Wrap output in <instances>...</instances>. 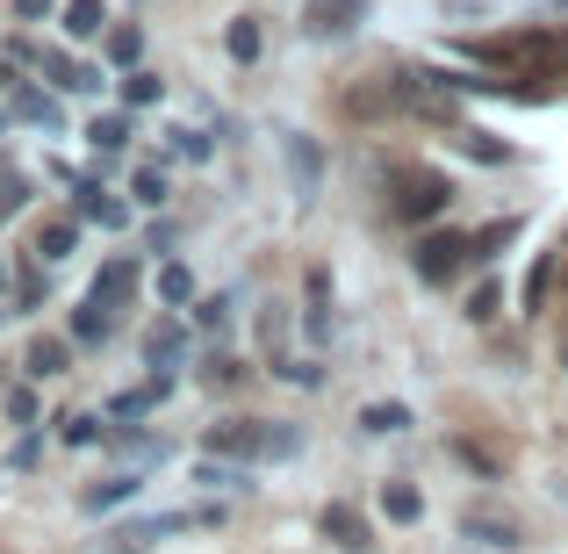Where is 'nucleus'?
<instances>
[{
    "label": "nucleus",
    "mask_w": 568,
    "mask_h": 554,
    "mask_svg": "<svg viewBox=\"0 0 568 554\" xmlns=\"http://www.w3.org/2000/svg\"><path fill=\"white\" fill-rule=\"evenodd\" d=\"M216 504H202V512H159V518H130V526H115L109 541H101V554H138L152 541H166V533H187V526H216Z\"/></svg>",
    "instance_id": "nucleus-1"
},
{
    "label": "nucleus",
    "mask_w": 568,
    "mask_h": 554,
    "mask_svg": "<svg viewBox=\"0 0 568 554\" xmlns=\"http://www.w3.org/2000/svg\"><path fill=\"white\" fill-rule=\"evenodd\" d=\"M446 202H454V181H446V173H396V216L403 223H432V216H446Z\"/></svg>",
    "instance_id": "nucleus-2"
},
{
    "label": "nucleus",
    "mask_w": 568,
    "mask_h": 554,
    "mask_svg": "<svg viewBox=\"0 0 568 554\" xmlns=\"http://www.w3.org/2000/svg\"><path fill=\"white\" fill-rule=\"evenodd\" d=\"M468 260H475V245H468L460 231H432V238H417V281H432V289H439V281H454Z\"/></svg>",
    "instance_id": "nucleus-3"
},
{
    "label": "nucleus",
    "mask_w": 568,
    "mask_h": 554,
    "mask_svg": "<svg viewBox=\"0 0 568 554\" xmlns=\"http://www.w3.org/2000/svg\"><path fill=\"white\" fill-rule=\"evenodd\" d=\"M361 14H367V0H310V8H303V29H310V37H353V29H361Z\"/></svg>",
    "instance_id": "nucleus-4"
},
{
    "label": "nucleus",
    "mask_w": 568,
    "mask_h": 554,
    "mask_svg": "<svg viewBox=\"0 0 568 554\" xmlns=\"http://www.w3.org/2000/svg\"><path fill=\"white\" fill-rule=\"evenodd\" d=\"M317 533H324L332 547H346V554H367V547H375V533H367V518L353 512V504H324Z\"/></svg>",
    "instance_id": "nucleus-5"
},
{
    "label": "nucleus",
    "mask_w": 568,
    "mask_h": 554,
    "mask_svg": "<svg viewBox=\"0 0 568 554\" xmlns=\"http://www.w3.org/2000/svg\"><path fill=\"white\" fill-rule=\"evenodd\" d=\"M130 295H138V260H109V266L94 274V303H101V310H123Z\"/></svg>",
    "instance_id": "nucleus-6"
},
{
    "label": "nucleus",
    "mask_w": 568,
    "mask_h": 554,
    "mask_svg": "<svg viewBox=\"0 0 568 554\" xmlns=\"http://www.w3.org/2000/svg\"><path fill=\"white\" fill-rule=\"evenodd\" d=\"M8 115H22V123H43V130H58V101H51V94H37V87H22V80L8 87Z\"/></svg>",
    "instance_id": "nucleus-7"
},
{
    "label": "nucleus",
    "mask_w": 568,
    "mask_h": 554,
    "mask_svg": "<svg viewBox=\"0 0 568 554\" xmlns=\"http://www.w3.org/2000/svg\"><path fill=\"white\" fill-rule=\"evenodd\" d=\"M22 367L37 374V382H51V374H65V367H72V346H65V339H29Z\"/></svg>",
    "instance_id": "nucleus-8"
},
{
    "label": "nucleus",
    "mask_w": 568,
    "mask_h": 554,
    "mask_svg": "<svg viewBox=\"0 0 568 554\" xmlns=\"http://www.w3.org/2000/svg\"><path fill=\"white\" fill-rule=\"evenodd\" d=\"M547 289H555V245H547L540 260L526 266V289H518V303H526V318H540V310H547Z\"/></svg>",
    "instance_id": "nucleus-9"
},
{
    "label": "nucleus",
    "mask_w": 568,
    "mask_h": 554,
    "mask_svg": "<svg viewBox=\"0 0 568 554\" xmlns=\"http://www.w3.org/2000/svg\"><path fill=\"white\" fill-rule=\"evenodd\" d=\"M72 245H80V223H72V216H58V223H43V231H37V260L43 266L72 260Z\"/></svg>",
    "instance_id": "nucleus-10"
},
{
    "label": "nucleus",
    "mask_w": 568,
    "mask_h": 554,
    "mask_svg": "<svg viewBox=\"0 0 568 554\" xmlns=\"http://www.w3.org/2000/svg\"><path fill=\"white\" fill-rule=\"evenodd\" d=\"M43 72H51V87H65V94H94L101 87V72L94 66H72V58H37Z\"/></svg>",
    "instance_id": "nucleus-11"
},
{
    "label": "nucleus",
    "mask_w": 568,
    "mask_h": 554,
    "mask_svg": "<svg viewBox=\"0 0 568 554\" xmlns=\"http://www.w3.org/2000/svg\"><path fill=\"white\" fill-rule=\"evenodd\" d=\"M138 490H144L138 475H109V483H94V490H87L80 504H87V512H115V504H130V497H138Z\"/></svg>",
    "instance_id": "nucleus-12"
},
{
    "label": "nucleus",
    "mask_w": 568,
    "mask_h": 554,
    "mask_svg": "<svg viewBox=\"0 0 568 554\" xmlns=\"http://www.w3.org/2000/svg\"><path fill=\"white\" fill-rule=\"evenodd\" d=\"M58 22H65V37H101L109 8H101V0H65V14H58Z\"/></svg>",
    "instance_id": "nucleus-13"
},
{
    "label": "nucleus",
    "mask_w": 568,
    "mask_h": 554,
    "mask_svg": "<svg viewBox=\"0 0 568 554\" xmlns=\"http://www.w3.org/2000/svg\"><path fill=\"white\" fill-rule=\"evenodd\" d=\"M382 512L396 518V526H417V518H425V497H417L410 483H388V490H382Z\"/></svg>",
    "instance_id": "nucleus-14"
},
{
    "label": "nucleus",
    "mask_w": 568,
    "mask_h": 554,
    "mask_svg": "<svg viewBox=\"0 0 568 554\" xmlns=\"http://www.w3.org/2000/svg\"><path fill=\"white\" fill-rule=\"evenodd\" d=\"M223 43H231L237 66H252V58H260V14H237V22L223 29Z\"/></svg>",
    "instance_id": "nucleus-15"
},
{
    "label": "nucleus",
    "mask_w": 568,
    "mask_h": 554,
    "mask_svg": "<svg viewBox=\"0 0 568 554\" xmlns=\"http://www.w3.org/2000/svg\"><path fill=\"white\" fill-rule=\"evenodd\" d=\"M87 144H94V152H123L130 144V115H94V123H87Z\"/></svg>",
    "instance_id": "nucleus-16"
},
{
    "label": "nucleus",
    "mask_w": 568,
    "mask_h": 554,
    "mask_svg": "<svg viewBox=\"0 0 568 554\" xmlns=\"http://www.w3.org/2000/svg\"><path fill=\"white\" fill-rule=\"evenodd\" d=\"M403 425H410L403 403H367V411H361V432H375V440H382V432H403Z\"/></svg>",
    "instance_id": "nucleus-17"
},
{
    "label": "nucleus",
    "mask_w": 568,
    "mask_h": 554,
    "mask_svg": "<svg viewBox=\"0 0 568 554\" xmlns=\"http://www.w3.org/2000/svg\"><path fill=\"white\" fill-rule=\"evenodd\" d=\"M72 339H87V346H94V339H109V310H101L94 295H87V303L72 310Z\"/></svg>",
    "instance_id": "nucleus-18"
},
{
    "label": "nucleus",
    "mask_w": 568,
    "mask_h": 554,
    "mask_svg": "<svg viewBox=\"0 0 568 554\" xmlns=\"http://www.w3.org/2000/svg\"><path fill=\"white\" fill-rule=\"evenodd\" d=\"M159 94H166V80H159V72H130V80H123V101H130V109H152Z\"/></svg>",
    "instance_id": "nucleus-19"
},
{
    "label": "nucleus",
    "mask_w": 568,
    "mask_h": 554,
    "mask_svg": "<svg viewBox=\"0 0 568 554\" xmlns=\"http://www.w3.org/2000/svg\"><path fill=\"white\" fill-rule=\"evenodd\" d=\"M454 138H460V152H468V159H483V167H504V159H511L497 138H483V130H454Z\"/></svg>",
    "instance_id": "nucleus-20"
},
{
    "label": "nucleus",
    "mask_w": 568,
    "mask_h": 554,
    "mask_svg": "<svg viewBox=\"0 0 568 554\" xmlns=\"http://www.w3.org/2000/svg\"><path fill=\"white\" fill-rule=\"evenodd\" d=\"M511 238H518V216H504V223H483V231H475L468 245H475V260H489V252H497V245H511Z\"/></svg>",
    "instance_id": "nucleus-21"
},
{
    "label": "nucleus",
    "mask_w": 568,
    "mask_h": 554,
    "mask_svg": "<svg viewBox=\"0 0 568 554\" xmlns=\"http://www.w3.org/2000/svg\"><path fill=\"white\" fill-rule=\"evenodd\" d=\"M80 216H94L101 231H123V223H130V202H115V194H94V202H87Z\"/></svg>",
    "instance_id": "nucleus-22"
},
{
    "label": "nucleus",
    "mask_w": 568,
    "mask_h": 554,
    "mask_svg": "<svg viewBox=\"0 0 568 554\" xmlns=\"http://www.w3.org/2000/svg\"><path fill=\"white\" fill-rule=\"evenodd\" d=\"M181 346H187V332H181V324H159V332L144 339V353H152V361H181Z\"/></svg>",
    "instance_id": "nucleus-23"
},
{
    "label": "nucleus",
    "mask_w": 568,
    "mask_h": 554,
    "mask_svg": "<svg viewBox=\"0 0 568 554\" xmlns=\"http://www.w3.org/2000/svg\"><path fill=\"white\" fill-rule=\"evenodd\" d=\"M194 483H202V490H237L245 475H237L231 461H194Z\"/></svg>",
    "instance_id": "nucleus-24"
},
{
    "label": "nucleus",
    "mask_w": 568,
    "mask_h": 554,
    "mask_svg": "<svg viewBox=\"0 0 568 554\" xmlns=\"http://www.w3.org/2000/svg\"><path fill=\"white\" fill-rule=\"evenodd\" d=\"M288 159H295V181H303V194H310V188H317V144L288 138Z\"/></svg>",
    "instance_id": "nucleus-25"
},
{
    "label": "nucleus",
    "mask_w": 568,
    "mask_h": 554,
    "mask_svg": "<svg viewBox=\"0 0 568 554\" xmlns=\"http://www.w3.org/2000/svg\"><path fill=\"white\" fill-rule=\"evenodd\" d=\"M159 295L166 303H194V274L187 266H159Z\"/></svg>",
    "instance_id": "nucleus-26"
},
{
    "label": "nucleus",
    "mask_w": 568,
    "mask_h": 554,
    "mask_svg": "<svg viewBox=\"0 0 568 554\" xmlns=\"http://www.w3.org/2000/svg\"><path fill=\"white\" fill-rule=\"evenodd\" d=\"M468 541H475V547H518V533L497 526V518H468Z\"/></svg>",
    "instance_id": "nucleus-27"
},
{
    "label": "nucleus",
    "mask_w": 568,
    "mask_h": 554,
    "mask_svg": "<svg viewBox=\"0 0 568 554\" xmlns=\"http://www.w3.org/2000/svg\"><path fill=\"white\" fill-rule=\"evenodd\" d=\"M130 194H138L144 209H159V202H166V173H159V167H138V181H130Z\"/></svg>",
    "instance_id": "nucleus-28"
},
{
    "label": "nucleus",
    "mask_w": 568,
    "mask_h": 554,
    "mask_svg": "<svg viewBox=\"0 0 568 554\" xmlns=\"http://www.w3.org/2000/svg\"><path fill=\"white\" fill-rule=\"evenodd\" d=\"M58 440H65V446H94L101 440V417H58Z\"/></svg>",
    "instance_id": "nucleus-29"
},
{
    "label": "nucleus",
    "mask_w": 568,
    "mask_h": 554,
    "mask_svg": "<svg viewBox=\"0 0 568 554\" xmlns=\"http://www.w3.org/2000/svg\"><path fill=\"white\" fill-rule=\"evenodd\" d=\"M109 58H115V66H138V58H144V29H115V37H109Z\"/></svg>",
    "instance_id": "nucleus-30"
},
{
    "label": "nucleus",
    "mask_w": 568,
    "mask_h": 554,
    "mask_svg": "<svg viewBox=\"0 0 568 554\" xmlns=\"http://www.w3.org/2000/svg\"><path fill=\"white\" fill-rule=\"evenodd\" d=\"M8 417L14 425H37V389H8Z\"/></svg>",
    "instance_id": "nucleus-31"
},
{
    "label": "nucleus",
    "mask_w": 568,
    "mask_h": 554,
    "mask_svg": "<svg viewBox=\"0 0 568 554\" xmlns=\"http://www.w3.org/2000/svg\"><path fill=\"white\" fill-rule=\"evenodd\" d=\"M194 324H202V332H223V324H231V303H223V295H216V303H202V310H194Z\"/></svg>",
    "instance_id": "nucleus-32"
},
{
    "label": "nucleus",
    "mask_w": 568,
    "mask_h": 554,
    "mask_svg": "<svg viewBox=\"0 0 568 554\" xmlns=\"http://www.w3.org/2000/svg\"><path fill=\"white\" fill-rule=\"evenodd\" d=\"M173 152H181V159H209V138H202V130H173Z\"/></svg>",
    "instance_id": "nucleus-33"
},
{
    "label": "nucleus",
    "mask_w": 568,
    "mask_h": 554,
    "mask_svg": "<svg viewBox=\"0 0 568 554\" xmlns=\"http://www.w3.org/2000/svg\"><path fill=\"white\" fill-rule=\"evenodd\" d=\"M497 303H504V295H497V289H475V303H468V318H475V324H489V318H497Z\"/></svg>",
    "instance_id": "nucleus-34"
},
{
    "label": "nucleus",
    "mask_w": 568,
    "mask_h": 554,
    "mask_svg": "<svg viewBox=\"0 0 568 554\" xmlns=\"http://www.w3.org/2000/svg\"><path fill=\"white\" fill-rule=\"evenodd\" d=\"M43 14H58V0H14V22H43Z\"/></svg>",
    "instance_id": "nucleus-35"
},
{
    "label": "nucleus",
    "mask_w": 568,
    "mask_h": 554,
    "mask_svg": "<svg viewBox=\"0 0 568 554\" xmlns=\"http://www.w3.org/2000/svg\"><path fill=\"white\" fill-rule=\"evenodd\" d=\"M561 367H568V332H561Z\"/></svg>",
    "instance_id": "nucleus-36"
},
{
    "label": "nucleus",
    "mask_w": 568,
    "mask_h": 554,
    "mask_svg": "<svg viewBox=\"0 0 568 554\" xmlns=\"http://www.w3.org/2000/svg\"><path fill=\"white\" fill-rule=\"evenodd\" d=\"M0 289H8V260H0Z\"/></svg>",
    "instance_id": "nucleus-37"
}]
</instances>
